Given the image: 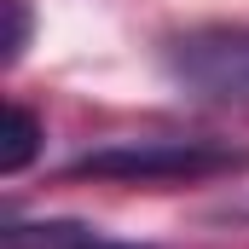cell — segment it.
Listing matches in <instances>:
<instances>
[{"mask_svg":"<svg viewBox=\"0 0 249 249\" xmlns=\"http://www.w3.org/2000/svg\"><path fill=\"white\" fill-rule=\"evenodd\" d=\"M87 249H122V244H87Z\"/></svg>","mask_w":249,"mask_h":249,"instance_id":"5b68a950","label":"cell"},{"mask_svg":"<svg viewBox=\"0 0 249 249\" xmlns=\"http://www.w3.org/2000/svg\"><path fill=\"white\" fill-rule=\"evenodd\" d=\"M41 151V122L23 105H6V133H0V174H23Z\"/></svg>","mask_w":249,"mask_h":249,"instance_id":"3957f363","label":"cell"},{"mask_svg":"<svg viewBox=\"0 0 249 249\" xmlns=\"http://www.w3.org/2000/svg\"><path fill=\"white\" fill-rule=\"evenodd\" d=\"M168 70L209 99H249V29H191L168 47Z\"/></svg>","mask_w":249,"mask_h":249,"instance_id":"7a4b0ae2","label":"cell"},{"mask_svg":"<svg viewBox=\"0 0 249 249\" xmlns=\"http://www.w3.org/2000/svg\"><path fill=\"white\" fill-rule=\"evenodd\" d=\"M238 168V151L209 145V139H133L81 157L70 174H93V180H116V186H180V180H209Z\"/></svg>","mask_w":249,"mask_h":249,"instance_id":"6da1fadb","label":"cell"},{"mask_svg":"<svg viewBox=\"0 0 249 249\" xmlns=\"http://www.w3.org/2000/svg\"><path fill=\"white\" fill-rule=\"evenodd\" d=\"M6 6V64H18L23 58V47H29V0H0Z\"/></svg>","mask_w":249,"mask_h":249,"instance_id":"277c9868","label":"cell"}]
</instances>
